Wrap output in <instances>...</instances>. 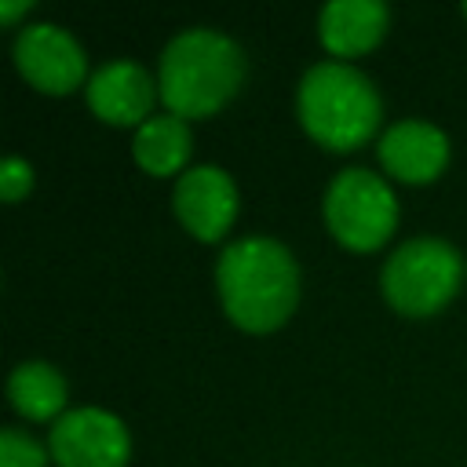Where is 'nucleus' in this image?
<instances>
[{"label":"nucleus","instance_id":"nucleus-13","mask_svg":"<svg viewBox=\"0 0 467 467\" xmlns=\"http://www.w3.org/2000/svg\"><path fill=\"white\" fill-rule=\"evenodd\" d=\"M7 401L26 423H55L69 409V383L51 361L29 358L7 372Z\"/></svg>","mask_w":467,"mask_h":467},{"label":"nucleus","instance_id":"nucleus-2","mask_svg":"<svg viewBox=\"0 0 467 467\" xmlns=\"http://www.w3.org/2000/svg\"><path fill=\"white\" fill-rule=\"evenodd\" d=\"M248 80L244 47L215 26L179 29L157 58L161 106L182 120H204L226 109Z\"/></svg>","mask_w":467,"mask_h":467},{"label":"nucleus","instance_id":"nucleus-7","mask_svg":"<svg viewBox=\"0 0 467 467\" xmlns=\"http://www.w3.org/2000/svg\"><path fill=\"white\" fill-rule=\"evenodd\" d=\"M47 452L55 467H128L131 431L102 405H73L47 427Z\"/></svg>","mask_w":467,"mask_h":467},{"label":"nucleus","instance_id":"nucleus-10","mask_svg":"<svg viewBox=\"0 0 467 467\" xmlns=\"http://www.w3.org/2000/svg\"><path fill=\"white\" fill-rule=\"evenodd\" d=\"M376 157L387 179L405 182V186H427L445 175L452 142L438 124L423 117H405L379 131Z\"/></svg>","mask_w":467,"mask_h":467},{"label":"nucleus","instance_id":"nucleus-6","mask_svg":"<svg viewBox=\"0 0 467 467\" xmlns=\"http://www.w3.org/2000/svg\"><path fill=\"white\" fill-rule=\"evenodd\" d=\"M11 58H15L18 77L33 91L55 95V99L84 91V84L91 77L84 44L58 22H26L15 33Z\"/></svg>","mask_w":467,"mask_h":467},{"label":"nucleus","instance_id":"nucleus-4","mask_svg":"<svg viewBox=\"0 0 467 467\" xmlns=\"http://www.w3.org/2000/svg\"><path fill=\"white\" fill-rule=\"evenodd\" d=\"M467 281V259L438 234L401 241L379 266V292L401 317H434Z\"/></svg>","mask_w":467,"mask_h":467},{"label":"nucleus","instance_id":"nucleus-16","mask_svg":"<svg viewBox=\"0 0 467 467\" xmlns=\"http://www.w3.org/2000/svg\"><path fill=\"white\" fill-rule=\"evenodd\" d=\"M26 15H33V0H0V26H18Z\"/></svg>","mask_w":467,"mask_h":467},{"label":"nucleus","instance_id":"nucleus-17","mask_svg":"<svg viewBox=\"0 0 467 467\" xmlns=\"http://www.w3.org/2000/svg\"><path fill=\"white\" fill-rule=\"evenodd\" d=\"M460 15H463V22H467V0H463V4H460Z\"/></svg>","mask_w":467,"mask_h":467},{"label":"nucleus","instance_id":"nucleus-9","mask_svg":"<svg viewBox=\"0 0 467 467\" xmlns=\"http://www.w3.org/2000/svg\"><path fill=\"white\" fill-rule=\"evenodd\" d=\"M84 102L102 124L135 131L153 117V106L161 102L157 73H150L135 58H106L91 69L84 84Z\"/></svg>","mask_w":467,"mask_h":467},{"label":"nucleus","instance_id":"nucleus-3","mask_svg":"<svg viewBox=\"0 0 467 467\" xmlns=\"http://www.w3.org/2000/svg\"><path fill=\"white\" fill-rule=\"evenodd\" d=\"M299 128L332 153H350L379 139L383 95L365 69L339 58H321L296 84Z\"/></svg>","mask_w":467,"mask_h":467},{"label":"nucleus","instance_id":"nucleus-5","mask_svg":"<svg viewBox=\"0 0 467 467\" xmlns=\"http://www.w3.org/2000/svg\"><path fill=\"white\" fill-rule=\"evenodd\" d=\"M398 193L387 175L350 164L339 168L321 197V219L347 252H376L398 230Z\"/></svg>","mask_w":467,"mask_h":467},{"label":"nucleus","instance_id":"nucleus-8","mask_svg":"<svg viewBox=\"0 0 467 467\" xmlns=\"http://www.w3.org/2000/svg\"><path fill=\"white\" fill-rule=\"evenodd\" d=\"M237 212H241V193L223 164L212 161L190 164L171 186V215L201 244L226 241V234L237 223Z\"/></svg>","mask_w":467,"mask_h":467},{"label":"nucleus","instance_id":"nucleus-11","mask_svg":"<svg viewBox=\"0 0 467 467\" xmlns=\"http://www.w3.org/2000/svg\"><path fill=\"white\" fill-rule=\"evenodd\" d=\"M387 29L390 7L383 0H328L317 11V40L339 62H350L379 47Z\"/></svg>","mask_w":467,"mask_h":467},{"label":"nucleus","instance_id":"nucleus-14","mask_svg":"<svg viewBox=\"0 0 467 467\" xmlns=\"http://www.w3.org/2000/svg\"><path fill=\"white\" fill-rule=\"evenodd\" d=\"M0 467H51L47 441H36L22 427L0 431Z\"/></svg>","mask_w":467,"mask_h":467},{"label":"nucleus","instance_id":"nucleus-1","mask_svg":"<svg viewBox=\"0 0 467 467\" xmlns=\"http://www.w3.org/2000/svg\"><path fill=\"white\" fill-rule=\"evenodd\" d=\"M303 277L292 248L270 234H244L219 248L215 296L226 321L248 336L277 332L299 306Z\"/></svg>","mask_w":467,"mask_h":467},{"label":"nucleus","instance_id":"nucleus-12","mask_svg":"<svg viewBox=\"0 0 467 467\" xmlns=\"http://www.w3.org/2000/svg\"><path fill=\"white\" fill-rule=\"evenodd\" d=\"M193 131L190 120L161 109L131 131V161L150 179H179L190 168Z\"/></svg>","mask_w":467,"mask_h":467},{"label":"nucleus","instance_id":"nucleus-15","mask_svg":"<svg viewBox=\"0 0 467 467\" xmlns=\"http://www.w3.org/2000/svg\"><path fill=\"white\" fill-rule=\"evenodd\" d=\"M33 182H36V171L26 157L11 153V157L0 161V197H4V204H18L22 197H29Z\"/></svg>","mask_w":467,"mask_h":467}]
</instances>
